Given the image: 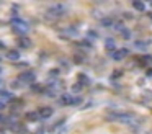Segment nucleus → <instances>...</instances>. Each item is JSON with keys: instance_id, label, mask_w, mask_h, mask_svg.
Instances as JSON below:
<instances>
[{"instance_id": "1", "label": "nucleus", "mask_w": 152, "mask_h": 134, "mask_svg": "<svg viewBox=\"0 0 152 134\" xmlns=\"http://www.w3.org/2000/svg\"><path fill=\"white\" fill-rule=\"evenodd\" d=\"M66 13H67V7L62 5V3H56V5H53L51 8H48L46 16L48 18H61V16H64Z\"/></svg>"}, {"instance_id": "2", "label": "nucleus", "mask_w": 152, "mask_h": 134, "mask_svg": "<svg viewBox=\"0 0 152 134\" xmlns=\"http://www.w3.org/2000/svg\"><path fill=\"white\" fill-rule=\"evenodd\" d=\"M13 29L17 33H20V34H23V33H28L30 31V25H28L25 20H21V18H13Z\"/></svg>"}, {"instance_id": "3", "label": "nucleus", "mask_w": 152, "mask_h": 134, "mask_svg": "<svg viewBox=\"0 0 152 134\" xmlns=\"http://www.w3.org/2000/svg\"><path fill=\"white\" fill-rule=\"evenodd\" d=\"M34 78H36V75H34V72H31V70H26V72H23V74H20V82L21 83H34Z\"/></svg>"}, {"instance_id": "4", "label": "nucleus", "mask_w": 152, "mask_h": 134, "mask_svg": "<svg viewBox=\"0 0 152 134\" xmlns=\"http://www.w3.org/2000/svg\"><path fill=\"white\" fill-rule=\"evenodd\" d=\"M126 56H128V49H115V51L111 52V57L115 59V61H121V59H124Z\"/></svg>"}, {"instance_id": "5", "label": "nucleus", "mask_w": 152, "mask_h": 134, "mask_svg": "<svg viewBox=\"0 0 152 134\" xmlns=\"http://www.w3.org/2000/svg\"><path fill=\"white\" fill-rule=\"evenodd\" d=\"M53 108H49V106H43V108H39V111H38V116L39 118H43V119H48V118H51L53 116Z\"/></svg>"}, {"instance_id": "6", "label": "nucleus", "mask_w": 152, "mask_h": 134, "mask_svg": "<svg viewBox=\"0 0 152 134\" xmlns=\"http://www.w3.org/2000/svg\"><path fill=\"white\" fill-rule=\"evenodd\" d=\"M59 105L61 106H67V105H74V97H70L69 93H64L59 98Z\"/></svg>"}, {"instance_id": "7", "label": "nucleus", "mask_w": 152, "mask_h": 134, "mask_svg": "<svg viewBox=\"0 0 152 134\" xmlns=\"http://www.w3.org/2000/svg\"><path fill=\"white\" fill-rule=\"evenodd\" d=\"M5 56H7V59H10V61H18V59H20V52H18L17 49H12V51H8Z\"/></svg>"}, {"instance_id": "8", "label": "nucleus", "mask_w": 152, "mask_h": 134, "mask_svg": "<svg viewBox=\"0 0 152 134\" xmlns=\"http://www.w3.org/2000/svg\"><path fill=\"white\" fill-rule=\"evenodd\" d=\"M12 98H13V97H12L10 92H5V90L0 92V101H2V103H7L8 100H12Z\"/></svg>"}, {"instance_id": "9", "label": "nucleus", "mask_w": 152, "mask_h": 134, "mask_svg": "<svg viewBox=\"0 0 152 134\" xmlns=\"http://www.w3.org/2000/svg\"><path fill=\"white\" fill-rule=\"evenodd\" d=\"M26 119L31 121V123H33V121H38V119H39L38 111H28V113H26Z\"/></svg>"}, {"instance_id": "10", "label": "nucleus", "mask_w": 152, "mask_h": 134, "mask_svg": "<svg viewBox=\"0 0 152 134\" xmlns=\"http://www.w3.org/2000/svg\"><path fill=\"white\" fill-rule=\"evenodd\" d=\"M105 48L108 49V51H115V39H111V38H108L105 41Z\"/></svg>"}, {"instance_id": "11", "label": "nucleus", "mask_w": 152, "mask_h": 134, "mask_svg": "<svg viewBox=\"0 0 152 134\" xmlns=\"http://www.w3.org/2000/svg\"><path fill=\"white\" fill-rule=\"evenodd\" d=\"M113 20L111 18H102V25L105 26V28H113Z\"/></svg>"}, {"instance_id": "12", "label": "nucleus", "mask_w": 152, "mask_h": 134, "mask_svg": "<svg viewBox=\"0 0 152 134\" xmlns=\"http://www.w3.org/2000/svg\"><path fill=\"white\" fill-rule=\"evenodd\" d=\"M79 83L80 85H88L90 83V80H88V77H87V75H83V74H79Z\"/></svg>"}, {"instance_id": "13", "label": "nucleus", "mask_w": 152, "mask_h": 134, "mask_svg": "<svg viewBox=\"0 0 152 134\" xmlns=\"http://www.w3.org/2000/svg\"><path fill=\"white\" fill-rule=\"evenodd\" d=\"M132 7H134L136 10H139V12H144V10H145V5H144V3H141V2H132Z\"/></svg>"}, {"instance_id": "14", "label": "nucleus", "mask_w": 152, "mask_h": 134, "mask_svg": "<svg viewBox=\"0 0 152 134\" xmlns=\"http://www.w3.org/2000/svg\"><path fill=\"white\" fill-rule=\"evenodd\" d=\"M20 46H21V48H30L31 41H30V39H26V38H21L20 39Z\"/></svg>"}, {"instance_id": "15", "label": "nucleus", "mask_w": 152, "mask_h": 134, "mask_svg": "<svg viewBox=\"0 0 152 134\" xmlns=\"http://www.w3.org/2000/svg\"><path fill=\"white\" fill-rule=\"evenodd\" d=\"M113 28H115L116 29V31H119V33H121L123 31V29H124V25H123V23H113Z\"/></svg>"}, {"instance_id": "16", "label": "nucleus", "mask_w": 152, "mask_h": 134, "mask_svg": "<svg viewBox=\"0 0 152 134\" xmlns=\"http://www.w3.org/2000/svg\"><path fill=\"white\" fill-rule=\"evenodd\" d=\"M121 36H123V38H124V39H129V38H131V33H129L128 31V29H123V31H121Z\"/></svg>"}, {"instance_id": "17", "label": "nucleus", "mask_w": 152, "mask_h": 134, "mask_svg": "<svg viewBox=\"0 0 152 134\" xmlns=\"http://www.w3.org/2000/svg\"><path fill=\"white\" fill-rule=\"evenodd\" d=\"M121 75H123V70H115L111 75V78H118V77H121Z\"/></svg>"}, {"instance_id": "18", "label": "nucleus", "mask_w": 152, "mask_h": 134, "mask_svg": "<svg viewBox=\"0 0 152 134\" xmlns=\"http://www.w3.org/2000/svg\"><path fill=\"white\" fill-rule=\"evenodd\" d=\"M88 38L90 39H96V38H98V33H96V31H90L88 33Z\"/></svg>"}, {"instance_id": "19", "label": "nucleus", "mask_w": 152, "mask_h": 134, "mask_svg": "<svg viewBox=\"0 0 152 134\" xmlns=\"http://www.w3.org/2000/svg\"><path fill=\"white\" fill-rule=\"evenodd\" d=\"M80 90H82V85H80V83H75L72 87V92H75V93H77V92H80Z\"/></svg>"}, {"instance_id": "20", "label": "nucleus", "mask_w": 152, "mask_h": 134, "mask_svg": "<svg viewBox=\"0 0 152 134\" xmlns=\"http://www.w3.org/2000/svg\"><path fill=\"white\" fill-rule=\"evenodd\" d=\"M33 90L36 92V93H39V90H43V87H39V85H33Z\"/></svg>"}, {"instance_id": "21", "label": "nucleus", "mask_w": 152, "mask_h": 134, "mask_svg": "<svg viewBox=\"0 0 152 134\" xmlns=\"http://www.w3.org/2000/svg\"><path fill=\"white\" fill-rule=\"evenodd\" d=\"M0 123H7V116H4V114H0Z\"/></svg>"}, {"instance_id": "22", "label": "nucleus", "mask_w": 152, "mask_h": 134, "mask_svg": "<svg viewBox=\"0 0 152 134\" xmlns=\"http://www.w3.org/2000/svg\"><path fill=\"white\" fill-rule=\"evenodd\" d=\"M56 134H66V127H62V129L56 131Z\"/></svg>"}, {"instance_id": "23", "label": "nucleus", "mask_w": 152, "mask_h": 134, "mask_svg": "<svg viewBox=\"0 0 152 134\" xmlns=\"http://www.w3.org/2000/svg\"><path fill=\"white\" fill-rule=\"evenodd\" d=\"M75 61H77V62H82L83 57H80V56H75Z\"/></svg>"}, {"instance_id": "24", "label": "nucleus", "mask_w": 152, "mask_h": 134, "mask_svg": "<svg viewBox=\"0 0 152 134\" xmlns=\"http://www.w3.org/2000/svg\"><path fill=\"white\" fill-rule=\"evenodd\" d=\"M7 106V103H2V101H0V110H2V108H5Z\"/></svg>"}, {"instance_id": "25", "label": "nucleus", "mask_w": 152, "mask_h": 134, "mask_svg": "<svg viewBox=\"0 0 152 134\" xmlns=\"http://www.w3.org/2000/svg\"><path fill=\"white\" fill-rule=\"evenodd\" d=\"M0 48H2V49H4V48H5V44H4V42H0Z\"/></svg>"}, {"instance_id": "26", "label": "nucleus", "mask_w": 152, "mask_h": 134, "mask_svg": "<svg viewBox=\"0 0 152 134\" xmlns=\"http://www.w3.org/2000/svg\"><path fill=\"white\" fill-rule=\"evenodd\" d=\"M0 134H7V133H5V131H4V129H0Z\"/></svg>"}, {"instance_id": "27", "label": "nucleus", "mask_w": 152, "mask_h": 134, "mask_svg": "<svg viewBox=\"0 0 152 134\" xmlns=\"http://www.w3.org/2000/svg\"><path fill=\"white\" fill-rule=\"evenodd\" d=\"M151 7H152V3H151Z\"/></svg>"}]
</instances>
